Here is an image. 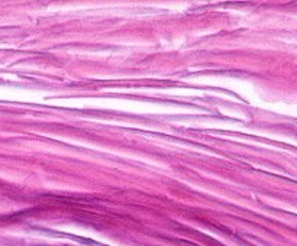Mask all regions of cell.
I'll return each instance as SVG.
<instances>
[]
</instances>
